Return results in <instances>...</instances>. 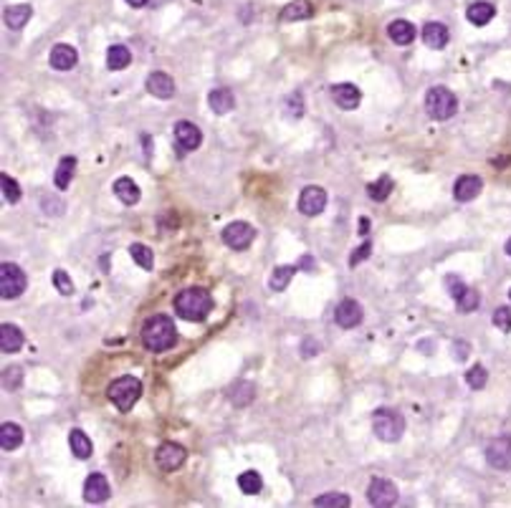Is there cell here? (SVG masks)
I'll use <instances>...</instances> for the list:
<instances>
[{"instance_id":"obj_1","label":"cell","mask_w":511,"mask_h":508,"mask_svg":"<svg viewBox=\"0 0 511 508\" xmlns=\"http://www.w3.org/2000/svg\"><path fill=\"white\" fill-rule=\"evenodd\" d=\"M177 341V329L172 319L165 314H157L142 324V344L150 351H168Z\"/></svg>"},{"instance_id":"obj_2","label":"cell","mask_w":511,"mask_h":508,"mask_svg":"<svg viewBox=\"0 0 511 508\" xmlns=\"http://www.w3.org/2000/svg\"><path fill=\"white\" fill-rule=\"evenodd\" d=\"M213 309V298L205 289H185L175 296V311L185 321H205Z\"/></svg>"},{"instance_id":"obj_3","label":"cell","mask_w":511,"mask_h":508,"mask_svg":"<svg viewBox=\"0 0 511 508\" xmlns=\"http://www.w3.org/2000/svg\"><path fill=\"white\" fill-rule=\"evenodd\" d=\"M425 111L430 119L435 121H445L451 119L453 114L458 111V99L451 89H445V86H433V89H428L425 94Z\"/></svg>"},{"instance_id":"obj_4","label":"cell","mask_w":511,"mask_h":508,"mask_svg":"<svg viewBox=\"0 0 511 508\" xmlns=\"http://www.w3.org/2000/svg\"><path fill=\"white\" fill-rule=\"evenodd\" d=\"M372 430L382 442H397L405 433V418L397 410L380 407L372 415Z\"/></svg>"},{"instance_id":"obj_5","label":"cell","mask_w":511,"mask_h":508,"mask_svg":"<svg viewBox=\"0 0 511 508\" xmlns=\"http://www.w3.org/2000/svg\"><path fill=\"white\" fill-rule=\"evenodd\" d=\"M107 394L122 412H129L134 407V402L139 399V394H142V382H139L137 377H129V375L119 377V380H114L109 385Z\"/></svg>"},{"instance_id":"obj_6","label":"cell","mask_w":511,"mask_h":508,"mask_svg":"<svg viewBox=\"0 0 511 508\" xmlns=\"http://www.w3.org/2000/svg\"><path fill=\"white\" fill-rule=\"evenodd\" d=\"M28 286V276L16 263H3L0 266V296L3 298H18Z\"/></svg>"},{"instance_id":"obj_7","label":"cell","mask_w":511,"mask_h":508,"mask_svg":"<svg viewBox=\"0 0 511 508\" xmlns=\"http://www.w3.org/2000/svg\"><path fill=\"white\" fill-rule=\"evenodd\" d=\"M253 238H256V230H253V225L243 223V220H235V223L223 228V243L233 250H246L253 243Z\"/></svg>"},{"instance_id":"obj_8","label":"cell","mask_w":511,"mask_h":508,"mask_svg":"<svg viewBox=\"0 0 511 508\" xmlns=\"http://www.w3.org/2000/svg\"><path fill=\"white\" fill-rule=\"evenodd\" d=\"M367 501L377 508H387L397 503V485L385 478H372L367 488Z\"/></svg>"},{"instance_id":"obj_9","label":"cell","mask_w":511,"mask_h":508,"mask_svg":"<svg viewBox=\"0 0 511 508\" xmlns=\"http://www.w3.org/2000/svg\"><path fill=\"white\" fill-rule=\"evenodd\" d=\"M486 460L496 471H511V435H501L488 442Z\"/></svg>"},{"instance_id":"obj_10","label":"cell","mask_w":511,"mask_h":508,"mask_svg":"<svg viewBox=\"0 0 511 508\" xmlns=\"http://www.w3.org/2000/svg\"><path fill=\"white\" fill-rule=\"evenodd\" d=\"M157 458V466L163 468V471H177L187 460V450L182 448L180 442H163L155 453Z\"/></svg>"},{"instance_id":"obj_11","label":"cell","mask_w":511,"mask_h":508,"mask_svg":"<svg viewBox=\"0 0 511 508\" xmlns=\"http://www.w3.org/2000/svg\"><path fill=\"white\" fill-rule=\"evenodd\" d=\"M327 207V193L319 185H309V188L301 190L299 195V210L304 212V215H309V218H314V215H319V212Z\"/></svg>"},{"instance_id":"obj_12","label":"cell","mask_w":511,"mask_h":508,"mask_svg":"<svg viewBox=\"0 0 511 508\" xmlns=\"http://www.w3.org/2000/svg\"><path fill=\"white\" fill-rule=\"evenodd\" d=\"M203 142V134L193 121H177L175 124V145L180 152H193Z\"/></svg>"},{"instance_id":"obj_13","label":"cell","mask_w":511,"mask_h":508,"mask_svg":"<svg viewBox=\"0 0 511 508\" xmlns=\"http://www.w3.org/2000/svg\"><path fill=\"white\" fill-rule=\"evenodd\" d=\"M365 311H362V303L355 301V298H344V301L337 303V309H334V319L342 329H355L357 324L362 321Z\"/></svg>"},{"instance_id":"obj_14","label":"cell","mask_w":511,"mask_h":508,"mask_svg":"<svg viewBox=\"0 0 511 508\" xmlns=\"http://www.w3.org/2000/svg\"><path fill=\"white\" fill-rule=\"evenodd\" d=\"M329 94H331V102L337 104L339 109H344V111L357 109L360 102H362V94L355 84H334L329 89Z\"/></svg>"},{"instance_id":"obj_15","label":"cell","mask_w":511,"mask_h":508,"mask_svg":"<svg viewBox=\"0 0 511 508\" xmlns=\"http://www.w3.org/2000/svg\"><path fill=\"white\" fill-rule=\"evenodd\" d=\"M109 480L104 473H91L84 483V501L86 503H104L109 498Z\"/></svg>"},{"instance_id":"obj_16","label":"cell","mask_w":511,"mask_h":508,"mask_svg":"<svg viewBox=\"0 0 511 508\" xmlns=\"http://www.w3.org/2000/svg\"><path fill=\"white\" fill-rule=\"evenodd\" d=\"M481 188H483L481 177L463 175V177H458L456 185H453V198H456L458 202H471V200H476L481 195Z\"/></svg>"},{"instance_id":"obj_17","label":"cell","mask_w":511,"mask_h":508,"mask_svg":"<svg viewBox=\"0 0 511 508\" xmlns=\"http://www.w3.org/2000/svg\"><path fill=\"white\" fill-rule=\"evenodd\" d=\"M147 91H150L152 97L157 99H172L175 97V81L170 73L165 71H152L150 76H147Z\"/></svg>"},{"instance_id":"obj_18","label":"cell","mask_w":511,"mask_h":508,"mask_svg":"<svg viewBox=\"0 0 511 508\" xmlns=\"http://www.w3.org/2000/svg\"><path fill=\"white\" fill-rule=\"evenodd\" d=\"M423 41H425L428 49L440 51L448 46V41H451V30L445 28L443 23H433V20H430V23L423 25Z\"/></svg>"},{"instance_id":"obj_19","label":"cell","mask_w":511,"mask_h":508,"mask_svg":"<svg viewBox=\"0 0 511 508\" xmlns=\"http://www.w3.org/2000/svg\"><path fill=\"white\" fill-rule=\"evenodd\" d=\"M25 344V337L16 324H3L0 327V351L3 354H16Z\"/></svg>"},{"instance_id":"obj_20","label":"cell","mask_w":511,"mask_h":508,"mask_svg":"<svg viewBox=\"0 0 511 508\" xmlns=\"http://www.w3.org/2000/svg\"><path fill=\"white\" fill-rule=\"evenodd\" d=\"M78 61V54L74 46H69V43H56L54 51H51V66L56 68V71H69V68L76 66Z\"/></svg>"},{"instance_id":"obj_21","label":"cell","mask_w":511,"mask_h":508,"mask_svg":"<svg viewBox=\"0 0 511 508\" xmlns=\"http://www.w3.org/2000/svg\"><path fill=\"white\" fill-rule=\"evenodd\" d=\"M208 104H211V109L216 111V114H228L235 107V97L230 89H213L211 94H208Z\"/></svg>"},{"instance_id":"obj_22","label":"cell","mask_w":511,"mask_h":508,"mask_svg":"<svg viewBox=\"0 0 511 508\" xmlns=\"http://www.w3.org/2000/svg\"><path fill=\"white\" fill-rule=\"evenodd\" d=\"M387 36H390L397 46H408V43L415 41V25L410 23V20H403V18L392 20V23L387 25Z\"/></svg>"},{"instance_id":"obj_23","label":"cell","mask_w":511,"mask_h":508,"mask_svg":"<svg viewBox=\"0 0 511 508\" xmlns=\"http://www.w3.org/2000/svg\"><path fill=\"white\" fill-rule=\"evenodd\" d=\"M496 16V8L491 6V3H486V0H478V3H471L469 11H466V18L471 20L474 25H486L488 20Z\"/></svg>"},{"instance_id":"obj_24","label":"cell","mask_w":511,"mask_h":508,"mask_svg":"<svg viewBox=\"0 0 511 508\" xmlns=\"http://www.w3.org/2000/svg\"><path fill=\"white\" fill-rule=\"evenodd\" d=\"M114 195L124 202V205H137L139 202V188L137 182L129 180V177H119L114 182Z\"/></svg>"},{"instance_id":"obj_25","label":"cell","mask_w":511,"mask_h":508,"mask_svg":"<svg viewBox=\"0 0 511 508\" xmlns=\"http://www.w3.org/2000/svg\"><path fill=\"white\" fill-rule=\"evenodd\" d=\"M23 442V430L16 423H3L0 428V448L3 450H16Z\"/></svg>"},{"instance_id":"obj_26","label":"cell","mask_w":511,"mask_h":508,"mask_svg":"<svg viewBox=\"0 0 511 508\" xmlns=\"http://www.w3.org/2000/svg\"><path fill=\"white\" fill-rule=\"evenodd\" d=\"M69 445H71V453L81 460L91 458V453H94V445H91L89 435H84L81 430H71V433H69Z\"/></svg>"},{"instance_id":"obj_27","label":"cell","mask_w":511,"mask_h":508,"mask_svg":"<svg viewBox=\"0 0 511 508\" xmlns=\"http://www.w3.org/2000/svg\"><path fill=\"white\" fill-rule=\"evenodd\" d=\"M314 16V6L309 0H294L281 11V20H307Z\"/></svg>"},{"instance_id":"obj_28","label":"cell","mask_w":511,"mask_h":508,"mask_svg":"<svg viewBox=\"0 0 511 508\" xmlns=\"http://www.w3.org/2000/svg\"><path fill=\"white\" fill-rule=\"evenodd\" d=\"M30 16H33V8L30 6H13L6 11V25L13 30H20L30 20Z\"/></svg>"},{"instance_id":"obj_29","label":"cell","mask_w":511,"mask_h":508,"mask_svg":"<svg viewBox=\"0 0 511 508\" xmlns=\"http://www.w3.org/2000/svg\"><path fill=\"white\" fill-rule=\"evenodd\" d=\"M129 61H132V54H129V49H124V46H112V49L107 51L109 71H122V68L129 66Z\"/></svg>"},{"instance_id":"obj_30","label":"cell","mask_w":511,"mask_h":508,"mask_svg":"<svg viewBox=\"0 0 511 508\" xmlns=\"http://www.w3.org/2000/svg\"><path fill=\"white\" fill-rule=\"evenodd\" d=\"M74 172H76V157H64L59 162V169H56V188L66 190L74 180Z\"/></svg>"},{"instance_id":"obj_31","label":"cell","mask_w":511,"mask_h":508,"mask_svg":"<svg viewBox=\"0 0 511 508\" xmlns=\"http://www.w3.org/2000/svg\"><path fill=\"white\" fill-rule=\"evenodd\" d=\"M390 193H392V180L387 175H382L380 180H375V182H370V185H367V195H370L375 202H382V200H387V198H390Z\"/></svg>"},{"instance_id":"obj_32","label":"cell","mask_w":511,"mask_h":508,"mask_svg":"<svg viewBox=\"0 0 511 508\" xmlns=\"http://www.w3.org/2000/svg\"><path fill=\"white\" fill-rule=\"evenodd\" d=\"M294 273H296V266H278L276 271L271 273V279H269L271 291L286 289V286L291 284V279H294Z\"/></svg>"},{"instance_id":"obj_33","label":"cell","mask_w":511,"mask_h":508,"mask_svg":"<svg viewBox=\"0 0 511 508\" xmlns=\"http://www.w3.org/2000/svg\"><path fill=\"white\" fill-rule=\"evenodd\" d=\"M129 255H132V258L137 260V266L145 268V271H152V266H155V255H152V250L147 248L145 243H132V246H129Z\"/></svg>"},{"instance_id":"obj_34","label":"cell","mask_w":511,"mask_h":508,"mask_svg":"<svg viewBox=\"0 0 511 508\" xmlns=\"http://www.w3.org/2000/svg\"><path fill=\"white\" fill-rule=\"evenodd\" d=\"M238 488H241L243 493H248V496H256V493H261V488H264V480H261V476L256 471H246L238 476Z\"/></svg>"},{"instance_id":"obj_35","label":"cell","mask_w":511,"mask_h":508,"mask_svg":"<svg viewBox=\"0 0 511 508\" xmlns=\"http://www.w3.org/2000/svg\"><path fill=\"white\" fill-rule=\"evenodd\" d=\"M253 389H256V387H253L251 382H238V385H235V387L230 389L228 397L233 399V402H235L238 407H243V405H248V402H251L253 397H256V392H253Z\"/></svg>"},{"instance_id":"obj_36","label":"cell","mask_w":511,"mask_h":508,"mask_svg":"<svg viewBox=\"0 0 511 508\" xmlns=\"http://www.w3.org/2000/svg\"><path fill=\"white\" fill-rule=\"evenodd\" d=\"M314 506H317V508H324V506L347 508L349 506V496H347V493H324V496L314 498Z\"/></svg>"},{"instance_id":"obj_37","label":"cell","mask_w":511,"mask_h":508,"mask_svg":"<svg viewBox=\"0 0 511 508\" xmlns=\"http://www.w3.org/2000/svg\"><path fill=\"white\" fill-rule=\"evenodd\" d=\"M0 188H3V198H6V202H18L20 200V188H18V182L13 180V177H8L6 172L0 175Z\"/></svg>"},{"instance_id":"obj_38","label":"cell","mask_w":511,"mask_h":508,"mask_svg":"<svg viewBox=\"0 0 511 508\" xmlns=\"http://www.w3.org/2000/svg\"><path fill=\"white\" fill-rule=\"evenodd\" d=\"M458 311L461 314H471V311L478 309V303H481V296H478V291L474 289H466V294H463L461 298H458Z\"/></svg>"},{"instance_id":"obj_39","label":"cell","mask_w":511,"mask_h":508,"mask_svg":"<svg viewBox=\"0 0 511 508\" xmlns=\"http://www.w3.org/2000/svg\"><path fill=\"white\" fill-rule=\"evenodd\" d=\"M486 380H488V372H486V367H483V364H476L474 369H469V372H466V382H469V387H474V389H483V387H486Z\"/></svg>"},{"instance_id":"obj_40","label":"cell","mask_w":511,"mask_h":508,"mask_svg":"<svg viewBox=\"0 0 511 508\" xmlns=\"http://www.w3.org/2000/svg\"><path fill=\"white\" fill-rule=\"evenodd\" d=\"M54 286L59 289V294H64V296H71L74 294V281L69 279L66 271H54Z\"/></svg>"},{"instance_id":"obj_41","label":"cell","mask_w":511,"mask_h":508,"mask_svg":"<svg viewBox=\"0 0 511 508\" xmlns=\"http://www.w3.org/2000/svg\"><path fill=\"white\" fill-rule=\"evenodd\" d=\"M493 327L501 329V332H509L511 329V306H499L493 311Z\"/></svg>"},{"instance_id":"obj_42","label":"cell","mask_w":511,"mask_h":508,"mask_svg":"<svg viewBox=\"0 0 511 508\" xmlns=\"http://www.w3.org/2000/svg\"><path fill=\"white\" fill-rule=\"evenodd\" d=\"M445 286H448V294H451L453 298H461L463 294H466V289H469V286L463 284L461 279H458V276H448V279H445Z\"/></svg>"},{"instance_id":"obj_43","label":"cell","mask_w":511,"mask_h":508,"mask_svg":"<svg viewBox=\"0 0 511 508\" xmlns=\"http://www.w3.org/2000/svg\"><path fill=\"white\" fill-rule=\"evenodd\" d=\"M370 255H372V243H362L360 248L349 255V266H357V263H362L365 258H370Z\"/></svg>"},{"instance_id":"obj_44","label":"cell","mask_w":511,"mask_h":508,"mask_svg":"<svg viewBox=\"0 0 511 508\" xmlns=\"http://www.w3.org/2000/svg\"><path fill=\"white\" fill-rule=\"evenodd\" d=\"M453 351H456V359H466L469 357V344L466 341H453Z\"/></svg>"},{"instance_id":"obj_45","label":"cell","mask_w":511,"mask_h":508,"mask_svg":"<svg viewBox=\"0 0 511 508\" xmlns=\"http://www.w3.org/2000/svg\"><path fill=\"white\" fill-rule=\"evenodd\" d=\"M127 3H129L132 8H145L147 6V0H127Z\"/></svg>"},{"instance_id":"obj_46","label":"cell","mask_w":511,"mask_h":508,"mask_svg":"<svg viewBox=\"0 0 511 508\" xmlns=\"http://www.w3.org/2000/svg\"><path fill=\"white\" fill-rule=\"evenodd\" d=\"M367 225H370V223H367V218H362V220H360V228H362L360 233H367Z\"/></svg>"},{"instance_id":"obj_47","label":"cell","mask_w":511,"mask_h":508,"mask_svg":"<svg viewBox=\"0 0 511 508\" xmlns=\"http://www.w3.org/2000/svg\"><path fill=\"white\" fill-rule=\"evenodd\" d=\"M506 253L511 255V238H509V241H506Z\"/></svg>"},{"instance_id":"obj_48","label":"cell","mask_w":511,"mask_h":508,"mask_svg":"<svg viewBox=\"0 0 511 508\" xmlns=\"http://www.w3.org/2000/svg\"><path fill=\"white\" fill-rule=\"evenodd\" d=\"M509 296H511V291H509Z\"/></svg>"}]
</instances>
